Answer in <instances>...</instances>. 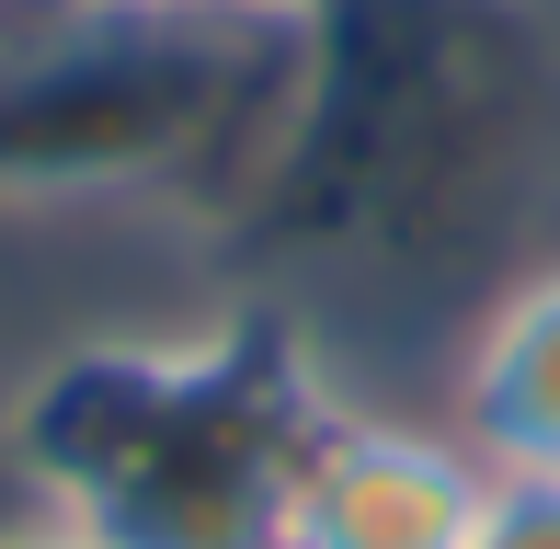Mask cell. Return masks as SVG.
Listing matches in <instances>:
<instances>
[{
  "label": "cell",
  "mask_w": 560,
  "mask_h": 549,
  "mask_svg": "<svg viewBox=\"0 0 560 549\" xmlns=\"http://www.w3.org/2000/svg\"><path fill=\"white\" fill-rule=\"evenodd\" d=\"M23 12H81V0H23Z\"/></svg>",
  "instance_id": "cell-6"
},
{
  "label": "cell",
  "mask_w": 560,
  "mask_h": 549,
  "mask_svg": "<svg viewBox=\"0 0 560 549\" xmlns=\"http://www.w3.org/2000/svg\"><path fill=\"white\" fill-rule=\"evenodd\" d=\"M0 549H115V538L69 527V515H12V527H0Z\"/></svg>",
  "instance_id": "cell-4"
},
{
  "label": "cell",
  "mask_w": 560,
  "mask_h": 549,
  "mask_svg": "<svg viewBox=\"0 0 560 549\" xmlns=\"http://www.w3.org/2000/svg\"><path fill=\"white\" fill-rule=\"evenodd\" d=\"M457 435L480 469H560V264L515 274L457 366Z\"/></svg>",
  "instance_id": "cell-2"
},
{
  "label": "cell",
  "mask_w": 560,
  "mask_h": 549,
  "mask_svg": "<svg viewBox=\"0 0 560 549\" xmlns=\"http://www.w3.org/2000/svg\"><path fill=\"white\" fill-rule=\"evenodd\" d=\"M161 12H298V0H161Z\"/></svg>",
  "instance_id": "cell-5"
},
{
  "label": "cell",
  "mask_w": 560,
  "mask_h": 549,
  "mask_svg": "<svg viewBox=\"0 0 560 549\" xmlns=\"http://www.w3.org/2000/svg\"><path fill=\"white\" fill-rule=\"evenodd\" d=\"M480 481L457 423H377V412H320L287 458L275 549H469Z\"/></svg>",
  "instance_id": "cell-1"
},
{
  "label": "cell",
  "mask_w": 560,
  "mask_h": 549,
  "mask_svg": "<svg viewBox=\"0 0 560 549\" xmlns=\"http://www.w3.org/2000/svg\"><path fill=\"white\" fill-rule=\"evenodd\" d=\"M469 549H560V469H492Z\"/></svg>",
  "instance_id": "cell-3"
}]
</instances>
